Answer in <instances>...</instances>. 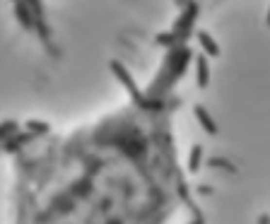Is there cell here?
<instances>
[{
	"instance_id": "cell-1",
	"label": "cell",
	"mask_w": 270,
	"mask_h": 224,
	"mask_svg": "<svg viewBox=\"0 0 270 224\" xmlns=\"http://www.w3.org/2000/svg\"><path fill=\"white\" fill-rule=\"evenodd\" d=\"M191 53L176 46L164 80L68 130L32 128L10 138L12 215L41 224H159L201 220L184 164L176 80Z\"/></svg>"
}]
</instances>
